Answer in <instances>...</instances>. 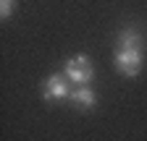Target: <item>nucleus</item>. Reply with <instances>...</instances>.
Listing matches in <instances>:
<instances>
[{"label":"nucleus","instance_id":"1","mask_svg":"<svg viewBox=\"0 0 147 141\" xmlns=\"http://www.w3.org/2000/svg\"><path fill=\"white\" fill-rule=\"evenodd\" d=\"M63 73H66L68 81H74L76 86H89L92 76H95V65H92V60L87 55H74V58H68Z\"/></svg>","mask_w":147,"mask_h":141},{"label":"nucleus","instance_id":"2","mask_svg":"<svg viewBox=\"0 0 147 141\" xmlns=\"http://www.w3.org/2000/svg\"><path fill=\"white\" fill-rule=\"evenodd\" d=\"M142 63H144V47H134V50H116V58H113V65L118 73L123 76H137L142 70Z\"/></svg>","mask_w":147,"mask_h":141},{"label":"nucleus","instance_id":"3","mask_svg":"<svg viewBox=\"0 0 147 141\" xmlns=\"http://www.w3.org/2000/svg\"><path fill=\"white\" fill-rule=\"evenodd\" d=\"M42 97H45L47 102L71 97V86H68L66 73H53V76H47V78H45V86H42Z\"/></svg>","mask_w":147,"mask_h":141},{"label":"nucleus","instance_id":"4","mask_svg":"<svg viewBox=\"0 0 147 141\" xmlns=\"http://www.w3.org/2000/svg\"><path fill=\"white\" fill-rule=\"evenodd\" d=\"M71 104H76L79 110H92L95 107V102H97V97H95V92L89 89V86H76V89H71Z\"/></svg>","mask_w":147,"mask_h":141},{"label":"nucleus","instance_id":"5","mask_svg":"<svg viewBox=\"0 0 147 141\" xmlns=\"http://www.w3.org/2000/svg\"><path fill=\"white\" fill-rule=\"evenodd\" d=\"M134 47H144V39L137 29H123L118 34V50H134Z\"/></svg>","mask_w":147,"mask_h":141},{"label":"nucleus","instance_id":"6","mask_svg":"<svg viewBox=\"0 0 147 141\" xmlns=\"http://www.w3.org/2000/svg\"><path fill=\"white\" fill-rule=\"evenodd\" d=\"M13 8H16V0H0V16H3V21L11 19Z\"/></svg>","mask_w":147,"mask_h":141}]
</instances>
